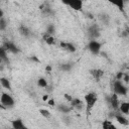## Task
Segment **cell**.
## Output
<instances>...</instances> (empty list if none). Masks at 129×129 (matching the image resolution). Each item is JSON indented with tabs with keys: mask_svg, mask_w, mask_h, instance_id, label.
Listing matches in <instances>:
<instances>
[{
	"mask_svg": "<svg viewBox=\"0 0 129 129\" xmlns=\"http://www.w3.org/2000/svg\"><path fill=\"white\" fill-rule=\"evenodd\" d=\"M90 74H91V76L95 79V80H100L102 77H103V75H104V71L103 70H101V69H93V70H91L90 71Z\"/></svg>",
	"mask_w": 129,
	"mask_h": 129,
	"instance_id": "13",
	"label": "cell"
},
{
	"mask_svg": "<svg viewBox=\"0 0 129 129\" xmlns=\"http://www.w3.org/2000/svg\"><path fill=\"white\" fill-rule=\"evenodd\" d=\"M45 71H46V72H50V71H51V67H50V66H47V67L45 68Z\"/></svg>",
	"mask_w": 129,
	"mask_h": 129,
	"instance_id": "33",
	"label": "cell"
},
{
	"mask_svg": "<svg viewBox=\"0 0 129 129\" xmlns=\"http://www.w3.org/2000/svg\"><path fill=\"white\" fill-rule=\"evenodd\" d=\"M54 31H55V29H54V26H53V25H49V26L47 27V29H46V32H48V33H50V34H53Z\"/></svg>",
	"mask_w": 129,
	"mask_h": 129,
	"instance_id": "27",
	"label": "cell"
},
{
	"mask_svg": "<svg viewBox=\"0 0 129 129\" xmlns=\"http://www.w3.org/2000/svg\"><path fill=\"white\" fill-rule=\"evenodd\" d=\"M63 4L68 5L70 8H72L75 11H82L83 10V0H63L61 1Z\"/></svg>",
	"mask_w": 129,
	"mask_h": 129,
	"instance_id": "4",
	"label": "cell"
},
{
	"mask_svg": "<svg viewBox=\"0 0 129 129\" xmlns=\"http://www.w3.org/2000/svg\"><path fill=\"white\" fill-rule=\"evenodd\" d=\"M114 118H115V119H116V121H117L119 124H121V125L127 126V125L129 124V121H128V119H127V118L124 116V114H122L121 112H120V113H117V114H115Z\"/></svg>",
	"mask_w": 129,
	"mask_h": 129,
	"instance_id": "12",
	"label": "cell"
},
{
	"mask_svg": "<svg viewBox=\"0 0 129 129\" xmlns=\"http://www.w3.org/2000/svg\"><path fill=\"white\" fill-rule=\"evenodd\" d=\"M0 101H1V107L2 108H6V109H9V108H12L14 107V99L13 97L8 94V93H1V97H0Z\"/></svg>",
	"mask_w": 129,
	"mask_h": 129,
	"instance_id": "3",
	"label": "cell"
},
{
	"mask_svg": "<svg viewBox=\"0 0 129 129\" xmlns=\"http://www.w3.org/2000/svg\"><path fill=\"white\" fill-rule=\"evenodd\" d=\"M119 111L122 114H124V115L129 114V102H122V103H120Z\"/></svg>",
	"mask_w": 129,
	"mask_h": 129,
	"instance_id": "17",
	"label": "cell"
},
{
	"mask_svg": "<svg viewBox=\"0 0 129 129\" xmlns=\"http://www.w3.org/2000/svg\"><path fill=\"white\" fill-rule=\"evenodd\" d=\"M11 126L14 129H24V128H26V126L24 125V123H23V121L21 119H15V120H13L11 122Z\"/></svg>",
	"mask_w": 129,
	"mask_h": 129,
	"instance_id": "15",
	"label": "cell"
},
{
	"mask_svg": "<svg viewBox=\"0 0 129 129\" xmlns=\"http://www.w3.org/2000/svg\"><path fill=\"white\" fill-rule=\"evenodd\" d=\"M128 34H129V30H128Z\"/></svg>",
	"mask_w": 129,
	"mask_h": 129,
	"instance_id": "34",
	"label": "cell"
},
{
	"mask_svg": "<svg viewBox=\"0 0 129 129\" xmlns=\"http://www.w3.org/2000/svg\"><path fill=\"white\" fill-rule=\"evenodd\" d=\"M107 102H108V104L111 106L112 109H114V110L119 109L120 103H119V98H118V95H117V94L114 93V94H112L111 96H109V97L107 98Z\"/></svg>",
	"mask_w": 129,
	"mask_h": 129,
	"instance_id": "6",
	"label": "cell"
},
{
	"mask_svg": "<svg viewBox=\"0 0 129 129\" xmlns=\"http://www.w3.org/2000/svg\"><path fill=\"white\" fill-rule=\"evenodd\" d=\"M102 127L104 129H116V126L111 121H108V120H105L102 122Z\"/></svg>",
	"mask_w": 129,
	"mask_h": 129,
	"instance_id": "20",
	"label": "cell"
},
{
	"mask_svg": "<svg viewBox=\"0 0 129 129\" xmlns=\"http://www.w3.org/2000/svg\"><path fill=\"white\" fill-rule=\"evenodd\" d=\"M39 113H40V115L43 116L45 119H49L50 116H51L50 112H49L48 110H46V109H40V110H39Z\"/></svg>",
	"mask_w": 129,
	"mask_h": 129,
	"instance_id": "24",
	"label": "cell"
},
{
	"mask_svg": "<svg viewBox=\"0 0 129 129\" xmlns=\"http://www.w3.org/2000/svg\"><path fill=\"white\" fill-rule=\"evenodd\" d=\"M42 40H43L46 44H48V45H53V44H55V42H56V40H55L53 34H50V33L46 32V31L42 34Z\"/></svg>",
	"mask_w": 129,
	"mask_h": 129,
	"instance_id": "10",
	"label": "cell"
},
{
	"mask_svg": "<svg viewBox=\"0 0 129 129\" xmlns=\"http://www.w3.org/2000/svg\"><path fill=\"white\" fill-rule=\"evenodd\" d=\"M5 27H6V21H5L4 17L1 16V19H0V29L1 30H4Z\"/></svg>",
	"mask_w": 129,
	"mask_h": 129,
	"instance_id": "25",
	"label": "cell"
},
{
	"mask_svg": "<svg viewBox=\"0 0 129 129\" xmlns=\"http://www.w3.org/2000/svg\"><path fill=\"white\" fill-rule=\"evenodd\" d=\"M123 76H124L123 73H118V75L116 77V80H122L123 79Z\"/></svg>",
	"mask_w": 129,
	"mask_h": 129,
	"instance_id": "30",
	"label": "cell"
},
{
	"mask_svg": "<svg viewBox=\"0 0 129 129\" xmlns=\"http://www.w3.org/2000/svg\"><path fill=\"white\" fill-rule=\"evenodd\" d=\"M122 80L125 81V82H129V75H126V74H125V75L123 76V79H122Z\"/></svg>",
	"mask_w": 129,
	"mask_h": 129,
	"instance_id": "31",
	"label": "cell"
},
{
	"mask_svg": "<svg viewBox=\"0 0 129 129\" xmlns=\"http://www.w3.org/2000/svg\"><path fill=\"white\" fill-rule=\"evenodd\" d=\"M56 109H57L60 113H70V112L73 110V107L71 106V104L68 105V104L61 103V104H58V105H57Z\"/></svg>",
	"mask_w": 129,
	"mask_h": 129,
	"instance_id": "14",
	"label": "cell"
},
{
	"mask_svg": "<svg viewBox=\"0 0 129 129\" xmlns=\"http://www.w3.org/2000/svg\"><path fill=\"white\" fill-rule=\"evenodd\" d=\"M7 53H8V51L6 50V48H5L4 46H2L1 49H0V57H1L2 60H4V61H8Z\"/></svg>",
	"mask_w": 129,
	"mask_h": 129,
	"instance_id": "21",
	"label": "cell"
},
{
	"mask_svg": "<svg viewBox=\"0 0 129 129\" xmlns=\"http://www.w3.org/2000/svg\"><path fill=\"white\" fill-rule=\"evenodd\" d=\"M88 34L91 37V39H97L100 36V29L97 24H93L89 26L88 28Z\"/></svg>",
	"mask_w": 129,
	"mask_h": 129,
	"instance_id": "8",
	"label": "cell"
},
{
	"mask_svg": "<svg viewBox=\"0 0 129 129\" xmlns=\"http://www.w3.org/2000/svg\"><path fill=\"white\" fill-rule=\"evenodd\" d=\"M0 83H1V86L3 87V88H5V89H7V90H9V91H11L12 90V87H11V84H10V81L8 80V79H6V78H1L0 79Z\"/></svg>",
	"mask_w": 129,
	"mask_h": 129,
	"instance_id": "19",
	"label": "cell"
},
{
	"mask_svg": "<svg viewBox=\"0 0 129 129\" xmlns=\"http://www.w3.org/2000/svg\"><path fill=\"white\" fill-rule=\"evenodd\" d=\"M61 1H63V0H61Z\"/></svg>",
	"mask_w": 129,
	"mask_h": 129,
	"instance_id": "35",
	"label": "cell"
},
{
	"mask_svg": "<svg viewBox=\"0 0 129 129\" xmlns=\"http://www.w3.org/2000/svg\"><path fill=\"white\" fill-rule=\"evenodd\" d=\"M59 46H60L62 49H64L66 51H68V52H76V50H77L75 44H73L72 42L63 41V40H61V41L59 42Z\"/></svg>",
	"mask_w": 129,
	"mask_h": 129,
	"instance_id": "9",
	"label": "cell"
},
{
	"mask_svg": "<svg viewBox=\"0 0 129 129\" xmlns=\"http://www.w3.org/2000/svg\"><path fill=\"white\" fill-rule=\"evenodd\" d=\"M47 81H46V79H44V78H39L38 80H37V86L38 87H40V88H46L47 87Z\"/></svg>",
	"mask_w": 129,
	"mask_h": 129,
	"instance_id": "23",
	"label": "cell"
},
{
	"mask_svg": "<svg viewBox=\"0 0 129 129\" xmlns=\"http://www.w3.org/2000/svg\"><path fill=\"white\" fill-rule=\"evenodd\" d=\"M70 104L73 107V109H75L77 111H82V110H84V108H86V104H84V102L79 98H73V100L70 102Z\"/></svg>",
	"mask_w": 129,
	"mask_h": 129,
	"instance_id": "7",
	"label": "cell"
},
{
	"mask_svg": "<svg viewBox=\"0 0 129 129\" xmlns=\"http://www.w3.org/2000/svg\"><path fill=\"white\" fill-rule=\"evenodd\" d=\"M100 19L104 22V23H108V21H109V17H108V15L107 14H102V16H100Z\"/></svg>",
	"mask_w": 129,
	"mask_h": 129,
	"instance_id": "26",
	"label": "cell"
},
{
	"mask_svg": "<svg viewBox=\"0 0 129 129\" xmlns=\"http://www.w3.org/2000/svg\"><path fill=\"white\" fill-rule=\"evenodd\" d=\"M108 2L112 5H115L120 11H124V0H108Z\"/></svg>",
	"mask_w": 129,
	"mask_h": 129,
	"instance_id": "18",
	"label": "cell"
},
{
	"mask_svg": "<svg viewBox=\"0 0 129 129\" xmlns=\"http://www.w3.org/2000/svg\"><path fill=\"white\" fill-rule=\"evenodd\" d=\"M84 99H85V104H86V112L87 114H90L91 110L94 108L96 102L98 101V96L95 93L90 92L85 95Z\"/></svg>",
	"mask_w": 129,
	"mask_h": 129,
	"instance_id": "1",
	"label": "cell"
},
{
	"mask_svg": "<svg viewBox=\"0 0 129 129\" xmlns=\"http://www.w3.org/2000/svg\"><path fill=\"white\" fill-rule=\"evenodd\" d=\"M113 91L118 96H126L128 93V88L123 84L122 80H116L113 83Z\"/></svg>",
	"mask_w": 129,
	"mask_h": 129,
	"instance_id": "2",
	"label": "cell"
},
{
	"mask_svg": "<svg viewBox=\"0 0 129 129\" xmlns=\"http://www.w3.org/2000/svg\"><path fill=\"white\" fill-rule=\"evenodd\" d=\"M48 99H49V97H48V95H44V96L42 97V100H43V101H47Z\"/></svg>",
	"mask_w": 129,
	"mask_h": 129,
	"instance_id": "32",
	"label": "cell"
},
{
	"mask_svg": "<svg viewBox=\"0 0 129 129\" xmlns=\"http://www.w3.org/2000/svg\"><path fill=\"white\" fill-rule=\"evenodd\" d=\"M47 104H48L49 106H51V107H53V106L55 105V103H54V100H53V99H48V100H47Z\"/></svg>",
	"mask_w": 129,
	"mask_h": 129,
	"instance_id": "29",
	"label": "cell"
},
{
	"mask_svg": "<svg viewBox=\"0 0 129 129\" xmlns=\"http://www.w3.org/2000/svg\"><path fill=\"white\" fill-rule=\"evenodd\" d=\"M59 68H60V70L63 71V72H70V71L72 70V68H73V64H72L71 62H63V63L60 64Z\"/></svg>",
	"mask_w": 129,
	"mask_h": 129,
	"instance_id": "22",
	"label": "cell"
},
{
	"mask_svg": "<svg viewBox=\"0 0 129 129\" xmlns=\"http://www.w3.org/2000/svg\"><path fill=\"white\" fill-rule=\"evenodd\" d=\"M63 97L66 98V100H67L69 103H70V102L73 100V97H72L71 95H69V94H64V95H63Z\"/></svg>",
	"mask_w": 129,
	"mask_h": 129,
	"instance_id": "28",
	"label": "cell"
},
{
	"mask_svg": "<svg viewBox=\"0 0 129 129\" xmlns=\"http://www.w3.org/2000/svg\"><path fill=\"white\" fill-rule=\"evenodd\" d=\"M18 31H19V34L22 35V36H24V37H28V36H30V34H31V31L29 30V28H28L27 26L23 25V24L19 26Z\"/></svg>",
	"mask_w": 129,
	"mask_h": 129,
	"instance_id": "16",
	"label": "cell"
},
{
	"mask_svg": "<svg viewBox=\"0 0 129 129\" xmlns=\"http://www.w3.org/2000/svg\"><path fill=\"white\" fill-rule=\"evenodd\" d=\"M101 47H102V44L97 39H91L88 43V49L91 51V53H93L95 55L100 53Z\"/></svg>",
	"mask_w": 129,
	"mask_h": 129,
	"instance_id": "5",
	"label": "cell"
},
{
	"mask_svg": "<svg viewBox=\"0 0 129 129\" xmlns=\"http://www.w3.org/2000/svg\"><path fill=\"white\" fill-rule=\"evenodd\" d=\"M3 46L6 48V50L8 52H11V53H18L19 52V49H18L17 45L12 41H6Z\"/></svg>",
	"mask_w": 129,
	"mask_h": 129,
	"instance_id": "11",
	"label": "cell"
}]
</instances>
